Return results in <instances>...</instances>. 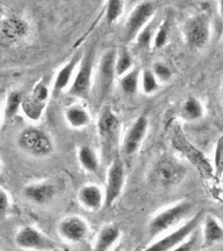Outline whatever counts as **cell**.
Segmentation results:
<instances>
[{"label":"cell","instance_id":"cell-1","mask_svg":"<svg viewBox=\"0 0 223 251\" xmlns=\"http://www.w3.org/2000/svg\"><path fill=\"white\" fill-rule=\"evenodd\" d=\"M193 208V203L190 201L184 200L159 211L149 224V235L151 238H155L171 229L176 228L191 217Z\"/></svg>","mask_w":223,"mask_h":251},{"label":"cell","instance_id":"cell-2","mask_svg":"<svg viewBox=\"0 0 223 251\" xmlns=\"http://www.w3.org/2000/svg\"><path fill=\"white\" fill-rule=\"evenodd\" d=\"M117 50L109 48L103 52L96 70L94 69L93 83L90 99H93L94 105L100 106L102 101L108 96L115 75V58Z\"/></svg>","mask_w":223,"mask_h":251},{"label":"cell","instance_id":"cell-3","mask_svg":"<svg viewBox=\"0 0 223 251\" xmlns=\"http://www.w3.org/2000/svg\"><path fill=\"white\" fill-rule=\"evenodd\" d=\"M96 45L91 44L82 54L81 62L75 72L72 83L68 88V95L82 101L90 100L94 63L96 55Z\"/></svg>","mask_w":223,"mask_h":251},{"label":"cell","instance_id":"cell-4","mask_svg":"<svg viewBox=\"0 0 223 251\" xmlns=\"http://www.w3.org/2000/svg\"><path fill=\"white\" fill-rule=\"evenodd\" d=\"M186 176L187 168L173 155L161 157L151 171L153 183L162 188H171L180 184Z\"/></svg>","mask_w":223,"mask_h":251},{"label":"cell","instance_id":"cell-5","mask_svg":"<svg viewBox=\"0 0 223 251\" xmlns=\"http://www.w3.org/2000/svg\"><path fill=\"white\" fill-rule=\"evenodd\" d=\"M204 213L202 211L192 215L179 226L173 231L167 232L166 235L157 239L150 246L147 247L143 251H171L178 245H180L187 238H189L194 232L198 229L201 225Z\"/></svg>","mask_w":223,"mask_h":251},{"label":"cell","instance_id":"cell-6","mask_svg":"<svg viewBox=\"0 0 223 251\" xmlns=\"http://www.w3.org/2000/svg\"><path fill=\"white\" fill-rule=\"evenodd\" d=\"M18 146L25 153L34 157H45L54 151L51 137L41 128L29 126L18 136Z\"/></svg>","mask_w":223,"mask_h":251},{"label":"cell","instance_id":"cell-7","mask_svg":"<svg viewBox=\"0 0 223 251\" xmlns=\"http://www.w3.org/2000/svg\"><path fill=\"white\" fill-rule=\"evenodd\" d=\"M97 128L102 151L105 153L104 157L106 158L117 147L121 130L120 120L110 107L105 106L101 108Z\"/></svg>","mask_w":223,"mask_h":251},{"label":"cell","instance_id":"cell-8","mask_svg":"<svg viewBox=\"0 0 223 251\" xmlns=\"http://www.w3.org/2000/svg\"><path fill=\"white\" fill-rule=\"evenodd\" d=\"M155 5L151 1L139 2L128 15L123 30L124 43L134 42L139 32L155 16Z\"/></svg>","mask_w":223,"mask_h":251},{"label":"cell","instance_id":"cell-9","mask_svg":"<svg viewBox=\"0 0 223 251\" xmlns=\"http://www.w3.org/2000/svg\"><path fill=\"white\" fill-rule=\"evenodd\" d=\"M16 246L28 251H56L57 243L33 226H24L15 235Z\"/></svg>","mask_w":223,"mask_h":251},{"label":"cell","instance_id":"cell-10","mask_svg":"<svg viewBox=\"0 0 223 251\" xmlns=\"http://www.w3.org/2000/svg\"><path fill=\"white\" fill-rule=\"evenodd\" d=\"M125 182V168L122 158L115 156L107 168L104 194V207L110 208L118 201Z\"/></svg>","mask_w":223,"mask_h":251},{"label":"cell","instance_id":"cell-11","mask_svg":"<svg viewBox=\"0 0 223 251\" xmlns=\"http://www.w3.org/2000/svg\"><path fill=\"white\" fill-rule=\"evenodd\" d=\"M183 37L186 43L195 49L204 47L211 37V21L206 14H197L185 21Z\"/></svg>","mask_w":223,"mask_h":251},{"label":"cell","instance_id":"cell-12","mask_svg":"<svg viewBox=\"0 0 223 251\" xmlns=\"http://www.w3.org/2000/svg\"><path fill=\"white\" fill-rule=\"evenodd\" d=\"M57 231L64 242L76 245L81 244L88 238L90 226L83 218L72 215L60 221Z\"/></svg>","mask_w":223,"mask_h":251},{"label":"cell","instance_id":"cell-13","mask_svg":"<svg viewBox=\"0 0 223 251\" xmlns=\"http://www.w3.org/2000/svg\"><path fill=\"white\" fill-rule=\"evenodd\" d=\"M148 129L149 119L145 115L139 116L130 126L123 138L121 151L124 156L131 157L139 151L148 133Z\"/></svg>","mask_w":223,"mask_h":251},{"label":"cell","instance_id":"cell-14","mask_svg":"<svg viewBox=\"0 0 223 251\" xmlns=\"http://www.w3.org/2000/svg\"><path fill=\"white\" fill-rule=\"evenodd\" d=\"M58 188L49 180H41L27 184L22 191L24 198L36 205H46L57 196Z\"/></svg>","mask_w":223,"mask_h":251},{"label":"cell","instance_id":"cell-15","mask_svg":"<svg viewBox=\"0 0 223 251\" xmlns=\"http://www.w3.org/2000/svg\"><path fill=\"white\" fill-rule=\"evenodd\" d=\"M82 54L83 52L81 51L75 53L72 56V58L64 65H62L61 69L58 71L53 83L52 91H51L54 97H58L65 89L69 88L70 84L72 83V80L74 78L75 72L79 66V63L81 62Z\"/></svg>","mask_w":223,"mask_h":251},{"label":"cell","instance_id":"cell-16","mask_svg":"<svg viewBox=\"0 0 223 251\" xmlns=\"http://www.w3.org/2000/svg\"><path fill=\"white\" fill-rule=\"evenodd\" d=\"M77 200L81 207L89 212H98L104 206L103 190L95 183L83 184L78 190Z\"/></svg>","mask_w":223,"mask_h":251},{"label":"cell","instance_id":"cell-17","mask_svg":"<svg viewBox=\"0 0 223 251\" xmlns=\"http://www.w3.org/2000/svg\"><path fill=\"white\" fill-rule=\"evenodd\" d=\"M201 225V246L204 248L214 247L223 241V225L216 216L204 214Z\"/></svg>","mask_w":223,"mask_h":251},{"label":"cell","instance_id":"cell-18","mask_svg":"<svg viewBox=\"0 0 223 251\" xmlns=\"http://www.w3.org/2000/svg\"><path fill=\"white\" fill-rule=\"evenodd\" d=\"M121 230L114 224H107L103 226L97 233L92 251H110L113 247L118 243L121 238Z\"/></svg>","mask_w":223,"mask_h":251},{"label":"cell","instance_id":"cell-19","mask_svg":"<svg viewBox=\"0 0 223 251\" xmlns=\"http://www.w3.org/2000/svg\"><path fill=\"white\" fill-rule=\"evenodd\" d=\"M64 119L67 125L74 129L85 128L91 122L88 109L81 104L68 105L64 110Z\"/></svg>","mask_w":223,"mask_h":251},{"label":"cell","instance_id":"cell-20","mask_svg":"<svg viewBox=\"0 0 223 251\" xmlns=\"http://www.w3.org/2000/svg\"><path fill=\"white\" fill-rule=\"evenodd\" d=\"M78 161L82 170L88 174H97L100 159L95 150L89 145H82L78 150Z\"/></svg>","mask_w":223,"mask_h":251},{"label":"cell","instance_id":"cell-21","mask_svg":"<svg viewBox=\"0 0 223 251\" xmlns=\"http://www.w3.org/2000/svg\"><path fill=\"white\" fill-rule=\"evenodd\" d=\"M27 31V23L19 18L7 19L2 25V35L9 41L20 40L26 35Z\"/></svg>","mask_w":223,"mask_h":251},{"label":"cell","instance_id":"cell-22","mask_svg":"<svg viewBox=\"0 0 223 251\" xmlns=\"http://www.w3.org/2000/svg\"><path fill=\"white\" fill-rule=\"evenodd\" d=\"M45 106L46 103L37 100L29 94L28 96L23 97L21 109L26 118H28L30 121L37 122L41 120Z\"/></svg>","mask_w":223,"mask_h":251},{"label":"cell","instance_id":"cell-23","mask_svg":"<svg viewBox=\"0 0 223 251\" xmlns=\"http://www.w3.org/2000/svg\"><path fill=\"white\" fill-rule=\"evenodd\" d=\"M180 117L186 122H195L202 118L204 114L203 105L200 101L195 97H189L183 103L180 110Z\"/></svg>","mask_w":223,"mask_h":251},{"label":"cell","instance_id":"cell-24","mask_svg":"<svg viewBox=\"0 0 223 251\" xmlns=\"http://www.w3.org/2000/svg\"><path fill=\"white\" fill-rule=\"evenodd\" d=\"M23 97V94L19 90L10 91L7 95L3 110V119L6 123L13 121L18 115L21 110Z\"/></svg>","mask_w":223,"mask_h":251},{"label":"cell","instance_id":"cell-25","mask_svg":"<svg viewBox=\"0 0 223 251\" xmlns=\"http://www.w3.org/2000/svg\"><path fill=\"white\" fill-rule=\"evenodd\" d=\"M141 71L137 67H133L130 71L125 73L120 79L121 89L126 95H134L140 85Z\"/></svg>","mask_w":223,"mask_h":251},{"label":"cell","instance_id":"cell-26","mask_svg":"<svg viewBox=\"0 0 223 251\" xmlns=\"http://www.w3.org/2000/svg\"><path fill=\"white\" fill-rule=\"evenodd\" d=\"M134 67L132 55L126 47H122L116 53L115 58V75L117 78H121L125 73L130 71Z\"/></svg>","mask_w":223,"mask_h":251},{"label":"cell","instance_id":"cell-27","mask_svg":"<svg viewBox=\"0 0 223 251\" xmlns=\"http://www.w3.org/2000/svg\"><path fill=\"white\" fill-rule=\"evenodd\" d=\"M158 20L156 19V15L154 16V18L149 21L142 30L139 32V34L137 35L136 39L134 42H136V44L142 48H148L150 46V44L152 43L155 32L159 26V22Z\"/></svg>","mask_w":223,"mask_h":251},{"label":"cell","instance_id":"cell-28","mask_svg":"<svg viewBox=\"0 0 223 251\" xmlns=\"http://www.w3.org/2000/svg\"><path fill=\"white\" fill-rule=\"evenodd\" d=\"M140 85H141L143 92L147 95H151L158 90L159 88L158 81L155 78L150 68H145L141 71Z\"/></svg>","mask_w":223,"mask_h":251},{"label":"cell","instance_id":"cell-29","mask_svg":"<svg viewBox=\"0 0 223 251\" xmlns=\"http://www.w3.org/2000/svg\"><path fill=\"white\" fill-rule=\"evenodd\" d=\"M124 2L122 0H111L107 2L105 9V21L111 25L118 21L124 13Z\"/></svg>","mask_w":223,"mask_h":251},{"label":"cell","instance_id":"cell-30","mask_svg":"<svg viewBox=\"0 0 223 251\" xmlns=\"http://www.w3.org/2000/svg\"><path fill=\"white\" fill-rule=\"evenodd\" d=\"M201 246V236L198 230L195 231L189 238H187L180 245L171 251H198Z\"/></svg>","mask_w":223,"mask_h":251},{"label":"cell","instance_id":"cell-31","mask_svg":"<svg viewBox=\"0 0 223 251\" xmlns=\"http://www.w3.org/2000/svg\"><path fill=\"white\" fill-rule=\"evenodd\" d=\"M169 29L170 27H169L168 21H165V22L162 21L159 23V26L155 32V35L152 41V43L156 49H160L166 45L169 39Z\"/></svg>","mask_w":223,"mask_h":251},{"label":"cell","instance_id":"cell-32","mask_svg":"<svg viewBox=\"0 0 223 251\" xmlns=\"http://www.w3.org/2000/svg\"><path fill=\"white\" fill-rule=\"evenodd\" d=\"M151 71L153 72L157 81H160L163 83L169 82L173 77V72L171 68L167 64L161 62L154 63L151 68Z\"/></svg>","mask_w":223,"mask_h":251},{"label":"cell","instance_id":"cell-33","mask_svg":"<svg viewBox=\"0 0 223 251\" xmlns=\"http://www.w3.org/2000/svg\"><path fill=\"white\" fill-rule=\"evenodd\" d=\"M214 167L216 174L219 176H223V137H220L218 140L215 152H214Z\"/></svg>","mask_w":223,"mask_h":251},{"label":"cell","instance_id":"cell-34","mask_svg":"<svg viewBox=\"0 0 223 251\" xmlns=\"http://www.w3.org/2000/svg\"><path fill=\"white\" fill-rule=\"evenodd\" d=\"M12 209V200L9 193L0 186V221L4 220Z\"/></svg>","mask_w":223,"mask_h":251},{"label":"cell","instance_id":"cell-35","mask_svg":"<svg viewBox=\"0 0 223 251\" xmlns=\"http://www.w3.org/2000/svg\"><path fill=\"white\" fill-rule=\"evenodd\" d=\"M30 95L41 102L47 103L49 96H50V90L46 84H44L43 82H39L34 86Z\"/></svg>","mask_w":223,"mask_h":251},{"label":"cell","instance_id":"cell-36","mask_svg":"<svg viewBox=\"0 0 223 251\" xmlns=\"http://www.w3.org/2000/svg\"><path fill=\"white\" fill-rule=\"evenodd\" d=\"M111 251H121V249H120V247H116L115 249H113Z\"/></svg>","mask_w":223,"mask_h":251},{"label":"cell","instance_id":"cell-37","mask_svg":"<svg viewBox=\"0 0 223 251\" xmlns=\"http://www.w3.org/2000/svg\"><path fill=\"white\" fill-rule=\"evenodd\" d=\"M1 119H2V111H1V107H0V126H1Z\"/></svg>","mask_w":223,"mask_h":251},{"label":"cell","instance_id":"cell-38","mask_svg":"<svg viewBox=\"0 0 223 251\" xmlns=\"http://www.w3.org/2000/svg\"><path fill=\"white\" fill-rule=\"evenodd\" d=\"M2 169H3V165H2V162L0 161V174H1V172H2Z\"/></svg>","mask_w":223,"mask_h":251}]
</instances>
